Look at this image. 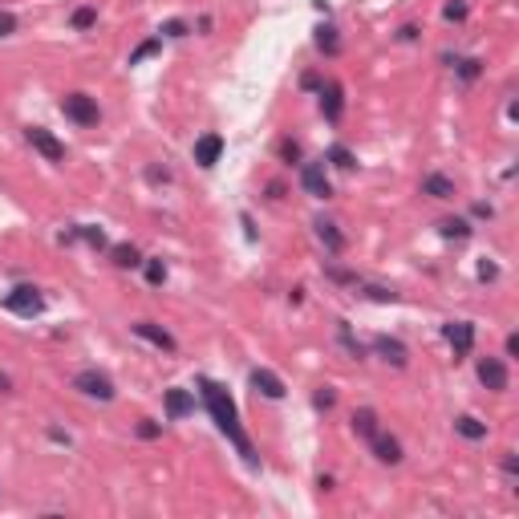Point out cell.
Wrapping results in <instances>:
<instances>
[{
  "instance_id": "1",
  "label": "cell",
  "mask_w": 519,
  "mask_h": 519,
  "mask_svg": "<svg viewBox=\"0 0 519 519\" xmlns=\"http://www.w3.org/2000/svg\"><path fill=\"white\" fill-rule=\"evenodd\" d=\"M199 393H203V402H207V414H211V422L219 426V435L231 442V447L244 454V463L248 466H260V454H256V447L248 442V435H244V426H239V414H236V402L227 398V390L224 386H215V381H199Z\"/></svg>"
},
{
  "instance_id": "2",
  "label": "cell",
  "mask_w": 519,
  "mask_h": 519,
  "mask_svg": "<svg viewBox=\"0 0 519 519\" xmlns=\"http://www.w3.org/2000/svg\"><path fill=\"white\" fill-rule=\"evenodd\" d=\"M61 114L70 122H77V126H98V102L89 94H65L61 98Z\"/></svg>"
},
{
  "instance_id": "3",
  "label": "cell",
  "mask_w": 519,
  "mask_h": 519,
  "mask_svg": "<svg viewBox=\"0 0 519 519\" xmlns=\"http://www.w3.org/2000/svg\"><path fill=\"white\" fill-rule=\"evenodd\" d=\"M4 309L16 312V317H41L45 309V296L33 288V284H21V288H13V293L4 296Z\"/></svg>"
},
{
  "instance_id": "4",
  "label": "cell",
  "mask_w": 519,
  "mask_h": 519,
  "mask_svg": "<svg viewBox=\"0 0 519 519\" xmlns=\"http://www.w3.org/2000/svg\"><path fill=\"white\" fill-rule=\"evenodd\" d=\"M73 390L85 393V398H98V402H114V381L98 369H82L77 378H73Z\"/></svg>"
},
{
  "instance_id": "5",
  "label": "cell",
  "mask_w": 519,
  "mask_h": 519,
  "mask_svg": "<svg viewBox=\"0 0 519 519\" xmlns=\"http://www.w3.org/2000/svg\"><path fill=\"white\" fill-rule=\"evenodd\" d=\"M442 337H447V345L454 349V357H466V353L475 349V324L471 321H447L442 324Z\"/></svg>"
},
{
  "instance_id": "6",
  "label": "cell",
  "mask_w": 519,
  "mask_h": 519,
  "mask_svg": "<svg viewBox=\"0 0 519 519\" xmlns=\"http://www.w3.org/2000/svg\"><path fill=\"white\" fill-rule=\"evenodd\" d=\"M28 142H33V151H37L45 163H61V158H65V146H61L45 126H28Z\"/></svg>"
},
{
  "instance_id": "7",
  "label": "cell",
  "mask_w": 519,
  "mask_h": 519,
  "mask_svg": "<svg viewBox=\"0 0 519 519\" xmlns=\"http://www.w3.org/2000/svg\"><path fill=\"white\" fill-rule=\"evenodd\" d=\"M300 187H305L312 199H329V195H333V187H329V175H324L321 163H305V167H300Z\"/></svg>"
},
{
  "instance_id": "8",
  "label": "cell",
  "mask_w": 519,
  "mask_h": 519,
  "mask_svg": "<svg viewBox=\"0 0 519 519\" xmlns=\"http://www.w3.org/2000/svg\"><path fill=\"white\" fill-rule=\"evenodd\" d=\"M130 333L134 337H142V341H151V345H158L163 353H175L179 345H175V337H170L163 324H155V321H138V324H130Z\"/></svg>"
},
{
  "instance_id": "9",
  "label": "cell",
  "mask_w": 519,
  "mask_h": 519,
  "mask_svg": "<svg viewBox=\"0 0 519 519\" xmlns=\"http://www.w3.org/2000/svg\"><path fill=\"white\" fill-rule=\"evenodd\" d=\"M479 381L495 393L507 390V365L499 361V357H483V361H479Z\"/></svg>"
},
{
  "instance_id": "10",
  "label": "cell",
  "mask_w": 519,
  "mask_h": 519,
  "mask_svg": "<svg viewBox=\"0 0 519 519\" xmlns=\"http://www.w3.org/2000/svg\"><path fill=\"white\" fill-rule=\"evenodd\" d=\"M219 155H224V138H219V134H203V138L195 142V163L199 167H215Z\"/></svg>"
},
{
  "instance_id": "11",
  "label": "cell",
  "mask_w": 519,
  "mask_h": 519,
  "mask_svg": "<svg viewBox=\"0 0 519 519\" xmlns=\"http://www.w3.org/2000/svg\"><path fill=\"white\" fill-rule=\"evenodd\" d=\"M252 386L256 393H264V398H272V402H280L284 398V381L272 373V369H252Z\"/></svg>"
},
{
  "instance_id": "12",
  "label": "cell",
  "mask_w": 519,
  "mask_h": 519,
  "mask_svg": "<svg viewBox=\"0 0 519 519\" xmlns=\"http://www.w3.org/2000/svg\"><path fill=\"white\" fill-rule=\"evenodd\" d=\"M373 353H378L381 361H390V365H398V369H402V365H406V345H402V341H393V337H373Z\"/></svg>"
},
{
  "instance_id": "13",
  "label": "cell",
  "mask_w": 519,
  "mask_h": 519,
  "mask_svg": "<svg viewBox=\"0 0 519 519\" xmlns=\"http://www.w3.org/2000/svg\"><path fill=\"white\" fill-rule=\"evenodd\" d=\"M163 406H167V418H187V414L195 410V398H191L187 390H167Z\"/></svg>"
},
{
  "instance_id": "14",
  "label": "cell",
  "mask_w": 519,
  "mask_h": 519,
  "mask_svg": "<svg viewBox=\"0 0 519 519\" xmlns=\"http://www.w3.org/2000/svg\"><path fill=\"white\" fill-rule=\"evenodd\" d=\"M321 110H324V118H329V122H337V118H341V110H345V98H341V85H337V82L321 85Z\"/></svg>"
},
{
  "instance_id": "15",
  "label": "cell",
  "mask_w": 519,
  "mask_h": 519,
  "mask_svg": "<svg viewBox=\"0 0 519 519\" xmlns=\"http://www.w3.org/2000/svg\"><path fill=\"white\" fill-rule=\"evenodd\" d=\"M454 435H463L466 442H483V438H487V422L463 414V418H454Z\"/></svg>"
},
{
  "instance_id": "16",
  "label": "cell",
  "mask_w": 519,
  "mask_h": 519,
  "mask_svg": "<svg viewBox=\"0 0 519 519\" xmlns=\"http://www.w3.org/2000/svg\"><path fill=\"white\" fill-rule=\"evenodd\" d=\"M373 454H378V463H390L398 466L402 463V447H398V438H373Z\"/></svg>"
},
{
  "instance_id": "17",
  "label": "cell",
  "mask_w": 519,
  "mask_h": 519,
  "mask_svg": "<svg viewBox=\"0 0 519 519\" xmlns=\"http://www.w3.org/2000/svg\"><path fill=\"white\" fill-rule=\"evenodd\" d=\"M317 239H321V244H324V248H329L333 256L345 248V236H341L337 224H329V219H317Z\"/></svg>"
},
{
  "instance_id": "18",
  "label": "cell",
  "mask_w": 519,
  "mask_h": 519,
  "mask_svg": "<svg viewBox=\"0 0 519 519\" xmlns=\"http://www.w3.org/2000/svg\"><path fill=\"white\" fill-rule=\"evenodd\" d=\"M422 191L435 195V199H454V182H450L447 175H426V179H422Z\"/></svg>"
},
{
  "instance_id": "19",
  "label": "cell",
  "mask_w": 519,
  "mask_h": 519,
  "mask_svg": "<svg viewBox=\"0 0 519 519\" xmlns=\"http://www.w3.org/2000/svg\"><path fill=\"white\" fill-rule=\"evenodd\" d=\"M353 430L373 442V438H378V414H373V410H357V414H353Z\"/></svg>"
},
{
  "instance_id": "20",
  "label": "cell",
  "mask_w": 519,
  "mask_h": 519,
  "mask_svg": "<svg viewBox=\"0 0 519 519\" xmlns=\"http://www.w3.org/2000/svg\"><path fill=\"white\" fill-rule=\"evenodd\" d=\"M110 256H114V264H118V268H138L142 264L138 252H134V244H114Z\"/></svg>"
},
{
  "instance_id": "21",
  "label": "cell",
  "mask_w": 519,
  "mask_h": 519,
  "mask_svg": "<svg viewBox=\"0 0 519 519\" xmlns=\"http://www.w3.org/2000/svg\"><path fill=\"white\" fill-rule=\"evenodd\" d=\"M317 49H321V53H329V57H337L341 53V41H337V28H317Z\"/></svg>"
},
{
  "instance_id": "22",
  "label": "cell",
  "mask_w": 519,
  "mask_h": 519,
  "mask_svg": "<svg viewBox=\"0 0 519 519\" xmlns=\"http://www.w3.org/2000/svg\"><path fill=\"white\" fill-rule=\"evenodd\" d=\"M329 163H333V167H341V170H353V167H357L353 151H349V146H341V142H337V146H329Z\"/></svg>"
},
{
  "instance_id": "23",
  "label": "cell",
  "mask_w": 519,
  "mask_h": 519,
  "mask_svg": "<svg viewBox=\"0 0 519 519\" xmlns=\"http://www.w3.org/2000/svg\"><path fill=\"white\" fill-rule=\"evenodd\" d=\"M94 21H98V9H94V4H82V9H77V13L70 16V25L77 28V33H85V28H94Z\"/></svg>"
},
{
  "instance_id": "24",
  "label": "cell",
  "mask_w": 519,
  "mask_h": 519,
  "mask_svg": "<svg viewBox=\"0 0 519 519\" xmlns=\"http://www.w3.org/2000/svg\"><path fill=\"white\" fill-rule=\"evenodd\" d=\"M158 49H163V37H151V41H142L134 53H130V65H138V61H146V57H155Z\"/></svg>"
},
{
  "instance_id": "25",
  "label": "cell",
  "mask_w": 519,
  "mask_h": 519,
  "mask_svg": "<svg viewBox=\"0 0 519 519\" xmlns=\"http://www.w3.org/2000/svg\"><path fill=\"white\" fill-rule=\"evenodd\" d=\"M438 227H442V236H447V239H466V236H471L466 219H442Z\"/></svg>"
},
{
  "instance_id": "26",
  "label": "cell",
  "mask_w": 519,
  "mask_h": 519,
  "mask_svg": "<svg viewBox=\"0 0 519 519\" xmlns=\"http://www.w3.org/2000/svg\"><path fill=\"white\" fill-rule=\"evenodd\" d=\"M454 70H459L463 82H475L479 73H483V61H479V57H466V61H454Z\"/></svg>"
},
{
  "instance_id": "27",
  "label": "cell",
  "mask_w": 519,
  "mask_h": 519,
  "mask_svg": "<svg viewBox=\"0 0 519 519\" xmlns=\"http://www.w3.org/2000/svg\"><path fill=\"white\" fill-rule=\"evenodd\" d=\"M337 333H341V345H345V349H349V357H357V361H361V357H365V349H361V341H353L349 324L341 321V324H337Z\"/></svg>"
},
{
  "instance_id": "28",
  "label": "cell",
  "mask_w": 519,
  "mask_h": 519,
  "mask_svg": "<svg viewBox=\"0 0 519 519\" xmlns=\"http://www.w3.org/2000/svg\"><path fill=\"white\" fill-rule=\"evenodd\" d=\"M167 280V264H163V260H146V284H163Z\"/></svg>"
},
{
  "instance_id": "29",
  "label": "cell",
  "mask_w": 519,
  "mask_h": 519,
  "mask_svg": "<svg viewBox=\"0 0 519 519\" xmlns=\"http://www.w3.org/2000/svg\"><path fill=\"white\" fill-rule=\"evenodd\" d=\"M442 13H447V21H466V0H450Z\"/></svg>"
},
{
  "instance_id": "30",
  "label": "cell",
  "mask_w": 519,
  "mask_h": 519,
  "mask_svg": "<svg viewBox=\"0 0 519 519\" xmlns=\"http://www.w3.org/2000/svg\"><path fill=\"white\" fill-rule=\"evenodd\" d=\"M163 37H187V25L182 21H167L163 25Z\"/></svg>"
},
{
  "instance_id": "31",
  "label": "cell",
  "mask_w": 519,
  "mask_h": 519,
  "mask_svg": "<svg viewBox=\"0 0 519 519\" xmlns=\"http://www.w3.org/2000/svg\"><path fill=\"white\" fill-rule=\"evenodd\" d=\"M9 33H16V16L13 13H0V37H9Z\"/></svg>"
},
{
  "instance_id": "32",
  "label": "cell",
  "mask_w": 519,
  "mask_h": 519,
  "mask_svg": "<svg viewBox=\"0 0 519 519\" xmlns=\"http://www.w3.org/2000/svg\"><path fill=\"white\" fill-rule=\"evenodd\" d=\"M280 155L288 158V163H296V158H300V146H296V142H280Z\"/></svg>"
},
{
  "instance_id": "33",
  "label": "cell",
  "mask_w": 519,
  "mask_h": 519,
  "mask_svg": "<svg viewBox=\"0 0 519 519\" xmlns=\"http://www.w3.org/2000/svg\"><path fill=\"white\" fill-rule=\"evenodd\" d=\"M365 293L373 296V300H398V293H393V288H365Z\"/></svg>"
},
{
  "instance_id": "34",
  "label": "cell",
  "mask_w": 519,
  "mask_h": 519,
  "mask_svg": "<svg viewBox=\"0 0 519 519\" xmlns=\"http://www.w3.org/2000/svg\"><path fill=\"white\" fill-rule=\"evenodd\" d=\"M479 276H483V280H495V276H499V268H495V264H487V260H483V264H479Z\"/></svg>"
},
{
  "instance_id": "35",
  "label": "cell",
  "mask_w": 519,
  "mask_h": 519,
  "mask_svg": "<svg viewBox=\"0 0 519 519\" xmlns=\"http://www.w3.org/2000/svg\"><path fill=\"white\" fill-rule=\"evenodd\" d=\"M138 435H142V438H158V426H155V422H142Z\"/></svg>"
},
{
  "instance_id": "36",
  "label": "cell",
  "mask_w": 519,
  "mask_h": 519,
  "mask_svg": "<svg viewBox=\"0 0 519 519\" xmlns=\"http://www.w3.org/2000/svg\"><path fill=\"white\" fill-rule=\"evenodd\" d=\"M317 406H321V410L333 406V390H321V393H317Z\"/></svg>"
},
{
  "instance_id": "37",
  "label": "cell",
  "mask_w": 519,
  "mask_h": 519,
  "mask_svg": "<svg viewBox=\"0 0 519 519\" xmlns=\"http://www.w3.org/2000/svg\"><path fill=\"white\" fill-rule=\"evenodd\" d=\"M398 37H402V41H414V37H418V28H414V25H402V33H398Z\"/></svg>"
},
{
  "instance_id": "38",
  "label": "cell",
  "mask_w": 519,
  "mask_h": 519,
  "mask_svg": "<svg viewBox=\"0 0 519 519\" xmlns=\"http://www.w3.org/2000/svg\"><path fill=\"white\" fill-rule=\"evenodd\" d=\"M305 89H321V77L317 73H305Z\"/></svg>"
},
{
  "instance_id": "39",
  "label": "cell",
  "mask_w": 519,
  "mask_h": 519,
  "mask_svg": "<svg viewBox=\"0 0 519 519\" xmlns=\"http://www.w3.org/2000/svg\"><path fill=\"white\" fill-rule=\"evenodd\" d=\"M515 466H519L515 454H503V471H507V475H515Z\"/></svg>"
},
{
  "instance_id": "40",
  "label": "cell",
  "mask_w": 519,
  "mask_h": 519,
  "mask_svg": "<svg viewBox=\"0 0 519 519\" xmlns=\"http://www.w3.org/2000/svg\"><path fill=\"white\" fill-rule=\"evenodd\" d=\"M515 353H519V337L511 333V337H507V357H515Z\"/></svg>"
},
{
  "instance_id": "41",
  "label": "cell",
  "mask_w": 519,
  "mask_h": 519,
  "mask_svg": "<svg viewBox=\"0 0 519 519\" xmlns=\"http://www.w3.org/2000/svg\"><path fill=\"white\" fill-rule=\"evenodd\" d=\"M9 390H13V381H9L4 373H0V393H9Z\"/></svg>"
}]
</instances>
